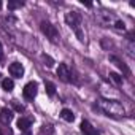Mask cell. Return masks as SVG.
<instances>
[{"instance_id":"cell-1","label":"cell","mask_w":135,"mask_h":135,"mask_svg":"<svg viewBox=\"0 0 135 135\" xmlns=\"http://www.w3.org/2000/svg\"><path fill=\"white\" fill-rule=\"evenodd\" d=\"M99 105H100V108L107 114H111V116H121V114H124L122 105L119 102H116V100H105V99H102V100H99Z\"/></svg>"},{"instance_id":"cell-2","label":"cell","mask_w":135,"mask_h":135,"mask_svg":"<svg viewBox=\"0 0 135 135\" xmlns=\"http://www.w3.org/2000/svg\"><path fill=\"white\" fill-rule=\"evenodd\" d=\"M65 21H67V24H69L73 30H75V33L78 35V38L80 40H84V37H83V32H81V18H80V15L76 13V11H69L65 15Z\"/></svg>"},{"instance_id":"cell-3","label":"cell","mask_w":135,"mask_h":135,"mask_svg":"<svg viewBox=\"0 0 135 135\" xmlns=\"http://www.w3.org/2000/svg\"><path fill=\"white\" fill-rule=\"evenodd\" d=\"M40 29H41V32L46 35V38H49L52 43H56V41H57V38H59V32H57V29H56L52 24H49V22L43 21V22L40 24Z\"/></svg>"},{"instance_id":"cell-4","label":"cell","mask_w":135,"mask_h":135,"mask_svg":"<svg viewBox=\"0 0 135 135\" xmlns=\"http://www.w3.org/2000/svg\"><path fill=\"white\" fill-rule=\"evenodd\" d=\"M37 89H38L37 83L30 81V83H27V84L24 86V91H22V94H24V97H26L27 100H33V97L37 95Z\"/></svg>"},{"instance_id":"cell-5","label":"cell","mask_w":135,"mask_h":135,"mask_svg":"<svg viewBox=\"0 0 135 135\" xmlns=\"http://www.w3.org/2000/svg\"><path fill=\"white\" fill-rule=\"evenodd\" d=\"M57 76H59L62 81L69 83V81H70V76H72L69 65H67V64H59V69H57Z\"/></svg>"},{"instance_id":"cell-6","label":"cell","mask_w":135,"mask_h":135,"mask_svg":"<svg viewBox=\"0 0 135 135\" xmlns=\"http://www.w3.org/2000/svg\"><path fill=\"white\" fill-rule=\"evenodd\" d=\"M8 72L11 76H16V78H21L24 75V67L19 64V62H13L10 67H8Z\"/></svg>"},{"instance_id":"cell-7","label":"cell","mask_w":135,"mask_h":135,"mask_svg":"<svg viewBox=\"0 0 135 135\" xmlns=\"http://www.w3.org/2000/svg\"><path fill=\"white\" fill-rule=\"evenodd\" d=\"M81 132L84 135H100V132L95 127H92V124L89 121H83L81 122Z\"/></svg>"},{"instance_id":"cell-8","label":"cell","mask_w":135,"mask_h":135,"mask_svg":"<svg viewBox=\"0 0 135 135\" xmlns=\"http://www.w3.org/2000/svg\"><path fill=\"white\" fill-rule=\"evenodd\" d=\"M13 119V111L8 108H3L0 111V122L2 124H10V121Z\"/></svg>"},{"instance_id":"cell-9","label":"cell","mask_w":135,"mask_h":135,"mask_svg":"<svg viewBox=\"0 0 135 135\" xmlns=\"http://www.w3.org/2000/svg\"><path fill=\"white\" fill-rule=\"evenodd\" d=\"M16 126H18V129H19V130L26 132V130H29V129H30L32 121H30V119H27V118H19V119H18V122H16Z\"/></svg>"},{"instance_id":"cell-10","label":"cell","mask_w":135,"mask_h":135,"mask_svg":"<svg viewBox=\"0 0 135 135\" xmlns=\"http://www.w3.org/2000/svg\"><path fill=\"white\" fill-rule=\"evenodd\" d=\"M60 118H62L64 121H67V122H73V121H75V114H73L72 110H69V108H64V110L60 111Z\"/></svg>"},{"instance_id":"cell-11","label":"cell","mask_w":135,"mask_h":135,"mask_svg":"<svg viewBox=\"0 0 135 135\" xmlns=\"http://www.w3.org/2000/svg\"><path fill=\"white\" fill-rule=\"evenodd\" d=\"M2 88H3L7 92L13 91V88H15V83H13V80H10V78H5V80H2Z\"/></svg>"},{"instance_id":"cell-12","label":"cell","mask_w":135,"mask_h":135,"mask_svg":"<svg viewBox=\"0 0 135 135\" xmlns=\"http://www.w3.org/2000/svg\"><path fill=\"white\" fill-rule=\"evenodd\" d=\"M45 88H46V94H48V95H51V97H52V95L56 94V86H54L52 83H46V84H45Z\"/></svg>"},{"instance_id":"cell-13","label":"cell","mask_w":135,"mask_h":135,"mask_svg":"<svg viewBox=\"0 0 135 135\" xmlns=\"http://www.w3.org/2000/svg\"><path fill=\"white\" fill-rule=\"evenodd\" d=\"M22 5H24V2H21V0H19V2H15V0L8 2V8H10V10H16V8H21Z\"/></svg>"},{"instance_id":"cell-14","label":"cell","mask_w":135,"mask_h":135,"mask_svg":"<svg viewBox=\"0 0 135 135\" xmlns=\"http://www.w3.org/2000/svg\"><path fill=\"white\" fill-rule=\"evenodd\" d=\"M43 60H45V65H46V67H52V65H54V60H52L49 56H46V54H43Z\"/></svg>"},{"instance_id":"cell-15","label":"cell","mask_w":135,"mask_h":135,"mask_svg":"<svg viewBox=\"0 0 135 135\" xmlns=\"http://www.w3.org/2000/svg\"><path fill=\"white\" fill-rule=\"evenodd\" d=\"M110 78H111L116 84H121V83H122V78H121L118 73H110Z\"/></svg>"},{"instance_id":"cell-16","label":"cell","mask_w":135,"mask_h":135,"mask_svg":"<svg viewBox=\"0 0 135 135\" xmlns=\"http://www.w3.org/2000/svg\"><path fill=\"white\" fill-rule=\"evenodd\" d=\"M116 29H118V30H124V29H126V24H124L122 21H116Z\"/></svg>"},{"instance_id":"cell-17","label":"cell","mask_w":135,"mask_h":135,"mask_svg":"<svg viewBox=\"0 0 135 135\" xmlns=\"http://www.w3.org/2000/svg\"><path fill=\"white\" fill-rule=\"evenodd\" d=\"M13 107L16 108V111H22V110H24V107L19 105V103H16V100H13Z\"/></svg>"},{"instance_id":"cell-18","label":"cell","mask_w":135,"mask_h":135,"mask_svg":"<svg viewBox=\"0 0 135 135\" xmlns=\"http://www.w3.org/2000/svg\"><path fill=\"white\" fill-rule=\"evenodd\" d=\"M21 135H32V133H30V130H26V132H22Z\"/></svg>"},{"instance_id":"cell-19","label":"cell","mask_w":135,"mask_h":135,"mask_svg":"<svg viewBox=\"0 0 135 135\" xmlns=\"http://www.w3.org/2000/svg\"><path fill=\"white\" fill-rule=\"evenodd\" d=\"M3 56V49H2V43H0V57Z\"/></svg>"},{"instance_id":"cell-20","label":"cell","mask_w":135,"mask_h":135,"mask_svg":"<svg viewBox=\"0 0 135 135\" xmlns=\"http://www.w3.org/2000/svg\"><path fill=\"white\" fill-rule=\"evenodd\" d=\"M0 8H2V2H0Z\"/></svg>"},{"instance_id":"cell-21","label":"cell","mask_w":135,"mask_h":135,"mask_svg":"<svg viewBox=\"0 0 135 135\" xmlns=\"http://www.w3.org/2000/svg\"><path fill=\"white\" fill-rule=\"evenodd\" d=\"M0 135H2V130H0Z\"/></svg>"}]
</instances>
